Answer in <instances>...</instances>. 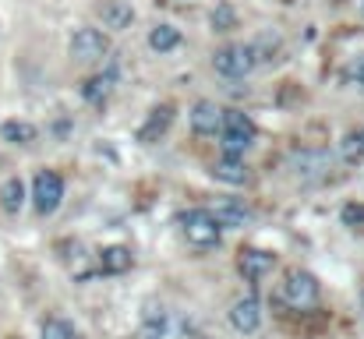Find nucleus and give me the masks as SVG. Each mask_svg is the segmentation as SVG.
Wrapping results in <instances>:
<instances>
[{
	"label": "nucleus",
	"mask_w": 364,
	"mask_h": 339,
	"mask_svg": "<svg viewBox=\"0 0 364 339\" xmlns=\"http://www.w3.org/2000/svg\"><path fill=\"white\" fill-rule=\"evenodd\" d=\"M213 177H216V181H227V184H247V170H244V163L237 159V156H223V159H216Z\"/></svg>",
	"instance_id": "15"
},
{
	"label": "nucleus",
	"mask_w": 364,
	"mask_h": 339,
	"mask_svg": "<svg viewBox=\"0 0 364 339\" xmlns=\"http://www.w3.org/2000/svg\"><path fill=\"white\" fill-rule=\"evenodd\" d=\"M36 124H28V120H4L0 124V138L4 141H11V145H32L36 141Z\"/></svg>",
	"instance_id": "13"
},
{
	"label": "nucleus",
	"mask_w": 364,
	"mask_h": 339,
	"mask_svg": "<svg viewBox=\"0 0 364 339\" xmlns=\"http://www.w3.org/2000/svg\"><path fill=\"white\" fill-rule=\"evenodd\" d=\"M177 43H181V32H177L173 25H156V28L149 32V46H152L156 53H170Z\"/></svg>",
	"instance_id": "19"
},
{
	"label": "nucleus",
	"mask_w": 364,
	"mask_h": 339,
	"mask_svg": "<svg viewBox=\"0 0 364 339\" xmlns=\"http://www.w3.org/2000/svg\"><path fill=\"white\" fill-rule=\"evenodd\" d=\"M43 339H78V333H75L71 322H64V318H50V322H43Z\"/></svg>",
	"instance_id": "20"
},
{
	"label": "nucleus",
	"mask_w": 364,
	"mask_h": 339,
	"mask_svg": "<svg viewBox=\"0 0 364 339\" xmlns=\"http://www.w3.org/2000/svg\"><path fill=\"white\" fill-rule=\"evenodd\" d=\"M82 92H85L89 103H103V99L110 96V75H103V78H89Z\"/></svg>",
	"instance_id": "21"
},
{
	"label": "nucleus",
	"mask_w": 364,
	"mask_h": 339,
	"mask_svg": "<svg viewBox=\"0 0 364 339\" xmlns=\"http://www.w3.org/2000/svg\"><path fill=\"white\" fill-rule=\"evenodd\" d=\"M290 166H294V173H297L301 184H318V181H326L333 159H329L326 149H304V152H294Z\"/></svg>",
	"instance_id": "5"
},
{
	"label": "nucleus",
	"mask_w": 364,
	"mask_h": 339,
	"mask_svg": "<svg viewBox=\"0 0 364 339\" xmlns=\"http://www.w3.org/2000/svg\"><path fill=\"white\" fill-rule=\"evenodd\" d=\"M350 78H354V82H361V85H364V53L358 57V60H354V64H350Z\"/></svg>",
	"instance_id": "27"
},
{
	"label": "nucleus",
	"mask_w": 364,
	"mask_h": 339,
	"mask_svg": "<svg viewBox=\"0 0 364 339\" xmlns=\"http://www.w3.org/2000/svg\"><path fill=\"white\" fill-rule=\"evenodd\" d=\"M134 265V254H131V247H124V244H114V247H103L100 251V258H96V269L103 272V276H121Z\"/></svg>",
	"instance_id": "9"
},
{
	"label": "nucleus",
	"mask_w": 364,
	"mask_h": 339,
	"mask_svg": "<svg viewBox=\"0 0 364 339\" xmlns=\"http://www.w3.org/2000/svg\"><path fill=\"white\" fill-rule=\"evenodd\" d=\"M0 205H4V212H21V205H25V184L18 181V177H11V181H4V188H0Z\"/></svg>",
	"instance_id": "18"
},
{
	"label": "nucleus",
	"mask_w": 364,
	"mask_h": 339,
	"mask_svg": "<svg viewBox=\"0 0 364 339\" xmlns=\"http://www.w3.org/2000/svg\"><path fill=\"white\" fill-rule=\"evenodd\" d=\"M163 336H166V315H163V308L149 304L145 318H141V329H138V339H163Z\"/></svg>",
	"instance_id": "16"
},
{
	"label": "nucleus",
	"mask_w": 364,
	"mask_h": 339,
	"mask_svg": "<svg viewBox=\"0 0 364 339\" xmlns=\"http://www.w3.org/2000/svg\"><path fill=\"white\" fill-rule=\"evenodd\" d=\"M110 53V39L100 32V28H78L75 39H71V57L82 60V64H92V60H103Z\"/></svg>",
	"instance_id": "6"
},
{
	"label": "nucleus",
	"mask_w": 364,
	"mask_h": 339,
	"mask_svg": "<svg viewBox=\"0 0 364 339\" xmlns=\"http://www.w3.org/2000/svg\"><path fill=\"white\" fill-rule=\"evenodd\" d=\"M60 198H64V181H60V173L39 170L36 181H32V205H36V212H39V216L57 212Z\"/></svg>",
	"instance_id": "3"
},
{
	"label": "nucleus",
	"mask_w": 364,
	"mask_h": 339,
	"mask_svg": "<svg viewBox=\"0 0 364 339\" xmlns=\"http://www.w3.org/2000/svg\"><path fill=\"white\" fill-rule=\"evenodd\" d=\"M220 138H223V152L227 156H244L255 141V124L251 117L241 110H223V127H220Z\"/></svg>",
	"instance_id": "1"
},
{
	"label": "nucleus",
	"mask_w": 364,
	"mask_h": 339,
	"mask_svg": "<svg viewBox=\"0 0 364 339\" xmlns=\"http://www.w3.org/2000/svg\"><path fill=\"white\" fill-rule=\"evenodd\" d=\"M191 127H195L198 134H220V127H223V110H220L216 103H209V99L195 103V110H191Z\"/></svg>",
	"instance_id": "10"
},
{
	"label": "nucleus",
	"mask_w": 364,
	"mask_h": 339,
	"mask_svg": "<svg viewBox=\"0 0 364 339\" xmlns=\"http://www.w3.org/2000/svg\"><path fill=\"white\" fill-rule=\"evenodd\" d=\"M283 297L290 308H311L318 301V283L311 272H290L283 283Z\"/></svg>",
	"instance_id": "7"
},
{
	"label": "nucleus",
	"mask_w": 364,
	"mask_h": 339,
	"mask_svg": "<svg viewBox=\"0 0 364 339\" xmlns=\"http://www.w3.org/2000/svg\"><path fill=\"white\" fill-rule=\"evenodd\" d=\"M213 216H216L220 226H244L251 220V209L244 202H237V198H223V202H216Z\"/></svg>",
	"instance_id": "12"
},
{
	"label": "nucleus",
	"mask_w": 364,
	"mask_h": 339,
	"mask_svg": "<svg viewBox=\"0 0 364 339\" xmlns=\"http://www.w3.org/2000/svg\"><path fill=\"white\" fill-rule=\"evenodd\" d=\"M237 265H241V272L247 279H262V276H269L276 269V254L272 251H262V247H244Z\"/></svg>",
	"instance_id": "8"
},
{
	"label": "nucleus",
	"mask_w": 364,
	"mask_h": 339,
	"mask_svg": "<svg viewBox=\"0 0 364 339\" xmlns=\"http://www.w3.org/2000/svg\"><path fill=\"white\" fill-rule=\"evenodd\" d=\"M251 50H255V60H272V53L279 50V39L276 36H262L258 43H251Z\"/></svg>",
	"instance_id": "25"
},
{
	"label": "nucleus",
	"mask_w": 364,
	"mask_h": 339,
	"mask_svg": "<svg viewBox=\"0 0 364 339\" xmlns=\"http://www.w3.org/2000/svg\"><path fill=\"white\" fill-rule=\"evenodd\" d=\"M258 60H255V50H251V43L244 46V43H234V46H223L216 57H213V68L223 75V78H244V75H251V68H255Z\"/></svg>",
	"instance_id": "4"
},
{
	"label": "nucleus",
	"mask_w": 364,
	"mask_h": 339,
	"mask_svg": "<svg viewBox=\"0 0 364 339\" xmlns=\"http://www.w3.org/2000/svg\"><path fill=\"white\" fill-rule=\"evenodd\" d=\"M181 230L195 247H216L220 244V223L209 209H191L181 216Z\"/></svg>",
	"instance_id": "2"
},
{
	"label": "nucleus",
	"mask_w": 364,
	"mask_h": 339,
	"mask_svg": "<svg viewBox=\"0 0 364 339\" xmlns=\"http://www.w3.org/2000/svg\"><path fill=\"white\" fill-rule=\"evenodd\" d=\"M100 14H103L107 28H127V25L134 21V11H131L124 0H107V4L100 7Z\"/></svg>",
	"instance_id": "17"
},
{
	"label": "nucleus",
	"mask_w": 364,
	"mask_h": 339,
	"mask_svg": "<svg viewBox=\"0 0 364 339\" xmlns=\"http://www.w3.org/2000/svg\"><path fill=\"white\" fill-rule=\"evenodd\" d=\"M343 159L347 163H364V134H347L343 138Z\"/></svg>",
	"instance_id": "23"
},
{
	"label": "nucleus",
	"mask_w": 364,
	"mask_h": 339,
	"mask_svg": "<svg viewBox=\"0 0 364 339\" xmlns=\"http://www.w3.org/2000/svg\"><path fill=\"white\" fill-rule=\"evenodd\" d=\"M71 272L78 276V279H89L92 276V265H89V258H85V251L75 244V258H71Z\"/></svg>",
	"instance_id": "26"
},
{
	"label": "nucleus",
	"mask_w": 364,
	"mask_h": 339,
	"mask_svg": "<svg viewBox=\"0 0 364 339\" xmlns=\"http://www.w3.org/2000/svg\"><path fill=\"white\" fill-rule=\"evenodd\" d=\"M234 25H237L234 7H230V4H220V7L213 11V28H216V32H230Z\"/></svg>",
	"instance_id": "22"
},
{
	"label": "nucleus",
	"mask_w": 364,
	"mask_h": 339,
	"mask_svg": "<svg viewBox=\"0 0 364 339\" xmlns=\"http://www.w3.org/2000/svg\"><path fill=\"white\" fill-rule=\"evenodd\" d=\"M170 124H173V107H159V110H152L149 124L138 131V141H145V145H149V141H156V138H159V134H163Z\"/></svg>",
	"instance_id": "14"
},
{
	"label": "nucleus",
	"mask_w": 364,
	"mask_h": 339,
	"mask_svg": "<svg viewBox=\"0 0 364 339\" xmlns=\"http://www.w3.org/2000/svg\"><path fill=\"white\" fill-rule=\"evenodd\" d=\"M230 322H234V329L237 333H255L258 329V322H262V308H258V301L255 297H244L234 304V311H230Z\"/></svg>",
	"instance_id": "11"
},
{
	"label": "nucleus",
	"mask_w": 364,
	"mask_h": 339,
	"mask_svg": "<svg viewBox=\"0 0 364 339\" xmlns=\"http://www.w3.org/2000/svg\"><path fill=\"white\" fill-rule=\"evenodd\" d=\"M343 226L361 230L364 233V202H350V205H343Z\"/></svg>",
	"instance_id": "24"
}]
</instances>
